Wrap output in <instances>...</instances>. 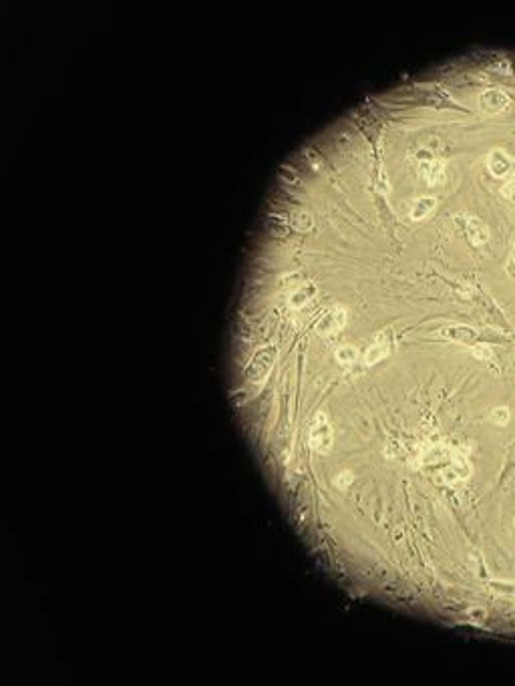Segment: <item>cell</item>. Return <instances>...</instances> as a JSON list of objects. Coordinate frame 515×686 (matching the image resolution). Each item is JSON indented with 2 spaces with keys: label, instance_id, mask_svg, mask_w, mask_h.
Here are the masks:
<instances>
[{
  "label": "cell",
  "instance_id": "1",
  "mask_svg": "<svg viewBox=\"0 0 515 686\" xmlns=\"http://www.w3.org/2000/svg\"><path fill=\"white\" fill-rule=\"evenodd\" d=\"M507 105H509V97L500 89H487L479 95V107L483 113H489V115L505 111Z\"/></svg>",
  "mask_w": 515,
  "mask_h": 686
},
{
  "label": "cell",
  "instance_id": "3",
  "mask_svg": "<svg viewBox=\"0 0 515 686\" xmlns=\"http://www.w3.org/2000/svg\"><path fill=\"white\" fill-rule=\"evenodd\" d=\"M489 421L493 425H507L509 423V409L507 407H495L489 413Z\"/></svg>",
  "mask_w": 515,
  "mask_h": 686
},
{
  "label": "cell",
  "instance_id": "2",
  "mask_svg": "<svg viewBox=\"0 0 515 686\" xmlns=\"http://www.w3.org/2000/svg\"><path fill=\"white\" fill-rule=\"evenodd\" d=\"M487 167L495 177H507L515 172V160L511 155H507L505 151L495 149L487 157Z\"/></svg>",
  "mask_w": 515,
  "mask_h": 686
}]
</instances>
